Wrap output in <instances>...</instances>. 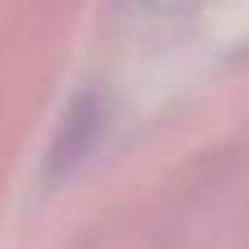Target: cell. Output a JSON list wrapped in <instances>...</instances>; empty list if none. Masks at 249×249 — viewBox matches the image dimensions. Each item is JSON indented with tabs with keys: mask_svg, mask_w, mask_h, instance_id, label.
<instances>
[{
	"mask_svg": "<svg viewBox=\"0 0 249 249\" xmlns=\"http://www.w3.org/2000/svg\"><path fill=\"white\" fill-rule=\"evenodd\" d=\"M102 124H107V111H102L97 97H79L74 102V111L65 116L60 134H55V148H51V171L60 176L65 166H74V161L88 157V148L97 143Z\"/></svg>",
	"mask_w": 249,
	"mask_h": 249,
	"instance_id": "obj_1",
	"label": "cell"
}]
</instances>
